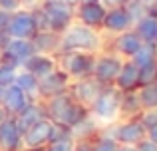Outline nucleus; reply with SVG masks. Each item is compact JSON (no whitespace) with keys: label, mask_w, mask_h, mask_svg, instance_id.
Masks as SVG:
<instances>
[{"label":"nucleus","mask_w":157,"mask_h":151,"mask_svg":"<svg viewBox=\"0 0 157 151\" xmlns=\"http://www.w3.org/2000/svg\"><path fill=\"white\" fill-rule=\"evenodd\" d=\"M101 40L92 26L86 24H76L68 26L62 32L60 38V50L62 52H96L100 50Z\"/></svg>","instance_id":"f257e3e1"},{"label":"nucleus","mask_w":157,"mask_h":151,"mask_svg":"<svg viewBox=\"0 0 157 151\" xmlns=\"http://www.w3.org/2000/svg\"><path fill=\"white\" fill-rule=\"evenodd\" d=\"M121 93L115 88L101 89V93L94 101V117L101 123H111L121 111Z\"/></svg>","instance_id":"f03ea898"},{"label":"nucleus","mask_w":157,"mask_h":151,"mask_svg":"<svg viewBox=\"0 0 157 151\" xmlns=\"http://www.w3.org/2000/svg\"><path fill=\"white\" fill-rule=\"evenodd\" d=\"M42 10L48 18L50 24V30L60 34L72 22V10H70V4H66L64 0H44Z\"/></svg>","instance_id":"7ed1b4c3"},{"label":"nucleus","mask_w":157,"mask_h":151,"mask_svg":"<svg viewBox=\"0 0 157 151\" xmlns=\"http://www.w3.org/2000/svg\"><path fill=\"white\" fill-rule=\"evenodd\" d=\"M6 32L10 38H20V40H32L38 32L34 20V12L20 10L14 16H10V22L6 26Z\"/></svg>","instance_id":"20e7f679"},{"label":"nucleus","mask_w":157,"mask_h":151,"mask_svg":"<svg viewBox=\"0 0 157 151\" xmlns=\"http://www.w3.org/2000/svg\"><path fill=\"white\" fill-rule=\"evenodd\" d=\"M94 64L96 58L92 56V52H66L64 72L74 77H88L94 72Z\"/></svg>","instance_id":"39448f33"},{"label":"nucleus","mask_w":157,"mask_h":151,"mask_svg":"<svg viewBox=\"0 0 157 151\" xmlns=\"http://www.w3.org/2000/svg\"><path fill=\"white\" fill-rule=\"evenodd\" d=\"M54 121L50 119H40L32 127H28L22 133V145L24 147H46L50 143L52 133H54Z\"/></svg>","instance_id":"423d86ee"},{"label":"nucleus","mask_w":157,"mask_h":151,"mask_svg":"<svg viewBox=\"0 0 157 151\" xmlns=\"http://www.w3.org/2000/svg\"><path fill=\"white\" fill-rule=\"evenodd\" d=\"M22 147V131L16 125V119L4 117L0 121V151H20Z\"/></svg>","instance_id":"0eeeda50"},{"label":"nucleus","mask_w":157,"mask_h":151,"mask_svg":"<svg viewBox=\"0 0 157 151\" xmlns=\"http://www.w3.org/2000/svg\"><path fill=\"white\" fill-rule=\"evenodd\" d=\"M111 137L117 141L119 145H137L139 141L145 137V127L141 125V121H127L123 125H117V127L111 131Z\"/></svg>","instance_id":"6e6552de"},{"label":"nucleus","mask_w":157,"mask_h":151,"mask_svg":"<svg viewBox=\"0 0 157 151\" xmlns=\"http://www.w3.org/2000/svg\"><path fill=\"white\" fill-rule=\"evenodd\" d=\"M119 70H121V62L115 56H104V58L96 60L92 74L100 84H109V81H115Z\"/></svg>","instance_id":"1a4fd4ad"},{"label":"nucleus","mask_w":157,"mask_h":151,"mask_svg":"<svg viewBox=\"0 0 157 151\" xmlns=\"http://www.w3.org/2000/svg\"><path fill=\"white\" fill-rule=\"evenodd\" d=\"M68 80H70V76L66 74V72L54 70L52 74H48L46 77L40 80V84H38V96H42V97H54V96H58V93H62L66 89Z\"/></svg>","instance_id":"9d476101"},{"label":"nucleus","mask_w":157,"mask_h":151,"mask_svg":"<svg viewBox=\"0 0 157 151\" xmlns=\"http://www.w3.org/2000/svg\"><path fill=\"white\" fill-rule=\"evenodd\" d=\"M72 104H74L72 96H68L66 92L50 97V101H48V105H46V113L50 115V121H54L56 125H64L66 115H68Z\"/></svg>","instance_id":"9b49d317"},{"label":"nucleus","mask_w":157,"mask_h":151,"mask_svg":"<svg viewBox=\"0 0 157 151\" xmlns=\"http://www.w3.org/2000/svg\"><path fill=\"white\" fill-rule=\"evenodd\" d=\"M44 113H46V109H44L42 105H38L36 101H28V104L14 115V119H16V125H18V129L24 133L28 127H32L36 121L44 119Z\"/></svg>","instance_id":"f8f14e48"},{"label":"nucleus","mask_w":157,"mask_h":151,"mask_svg":"<svg viewBox=\"0 0 157 151\" xmlns=\"http://www.w3.org/2000/svg\"><path fill=\"white\" fill-rule=\"evenodd\" d=\"M100 93H101V84L96 77H90V76L82 77L74 85V97H78L82 104H94Z\"/></svg>","instance_id":"ddd939ff"},{"label":"nucleus","mask_w":157,"mask_h":151,"mask_svg":"<svg viewBox=\"0 0 157 151\" xmlns=\"http://www.w3.org/2000/svg\"><path fill=\"white\" fill-rule=\"evenodd\" d=\"M26 104H28V96H26V93H24L16 84L8 85L6 92H4L2 101H0L4 113H12V115H16V113H18Z\"/></svg>","instance_id":"4468645a"},{"label":"nucleus","mask_w":157,"mask_h":151,"mask_svg":"<svg viewBox=\"0 0 157 151\" xmlns=\"http://www.w3.org/2000/svg\"><path fill=\"white\" fill-rule=\"evenodd\" d=\"M131 18L127 14V10L123 6H117V8H111L109 12H105V18H104V26L105 30L109 32H115V34H121L125 32L127 28L131 26Z\"/></svg>","instance_id":"2eb2a0df"},{"label":"nucleus","mask_w":157,"mask_h":151,"mask_svg":"<svg viewBox=\"0 0 157 151\" xmlns=\"http://www.w3.org/2000/svg\"><path fill=\"white\" fill-rule=\"evenodd\" d=\"M24 70L30 72L32 76H36L38 80H42V77H46L48 74H52L54 70H56V66H54V60L48 58V56L44 54H34L30 56V58L26 60V62L22 64Z\"/></svg>","instance_id":"dca6fc26"},{"label":"nucleus","mask_w":157,"mask_h":151,"mask_svg":"<svg viewBox=\"0 0 157 151\" xmlns=\"http://www.w3.org/2000/svg\"><path fill=\"white\" fill-rule=\"evenodd\" d=\"M115 85L121 92H133L139 85V68L133 62L121 64V70H119L117 77H115Z\"/></svg>","instance_id":"f3484780"},{"label":"nucleus","mask_w":157,"mask_h":151,"mask_svg":"<svg viewBox=\"0 0 157 151\" xmlns=\"http://www.w3.org/2000/svg\"><path fill=\"white\" fill-rule=\"evenodd\" d=\"M105 18V8L100 2H92V4H82L80 8V20L86 26H98V24H104Z\"/></svg>","instance_id":"a211bd4d"},{"label":"nucleus","mask_w":157,"mask_h":151,"mask_svg":"<svg viewBox=\"0 0 157 151\" xmlns=\"http://www.w3.org/2000/svg\"><path fill=\"white\" fill-rule=\"evenodd\" d=\"M32 44H34L36 54H46V52H52L56 48H60V38H58L56 32L46 30V32H36V36L32 38Z\"/></svg>","instance_id":"6ab92c4d"},{"label":"nucleus","mask_w":157,"mask_h":151,"mask_svg":"<svg viewBox=\"0 0 157 151\" xmlns=\"http://www.w3.org/2000/svg\"><path fill=\"white\" fill-rule=\"evenodd\" d=\"M6 52H10L12 56H14L16 60H20V64H24L30 56L36 54L34 50V44H32V40H20V38H12L10 42H8V46L4 48Z\"/></svg>","instance_id":"aec40b11"},{"label":"nucleus","mask_w":157,"mask_h":151,"mask_svg":"<svg viewBox=\"0 0 157 151\" xmlns=\"http://www.w3.org/2000/svg\"><path fill=\"white\" fill-rule=\"evenodd\" d=\"M141 38H139L135 32H121V36L117 38V42H115V46H117V50L121 52L123 56H133L135 52L141 48Z\"/></svg>","instance_id":"412c9836"},{"label":"nucleus","mask_w":157,"mask_h":151,"mask_svg":"<svg viewBox=\"0 0 157 151\" xmlns=\"http://www.w3.org/2000/svg\"><path fill=\"white\" fill-rule=\"evenodd\" d=\"M131 58H133L131 62L137 68H143V66H147V64L155 62L157 60V42H143L141 48H139Z\"/></svg>","instance_id":"4be33fe9"},{"label":"nucleus","mask_w":157,"mask_h":151,"mask_svg":"<svg viewBox=\"0 0 157 151\" xmlns=\"http://www.w3.org/2000/svg\"><path fill=\"white\" fill-rule=\"evenodd\" d=\"M135 34L141 38V42H155V36H157V20L151 18V16H145L141 18L137 24H135Z\"/></svg>","instance_id":"5701e85b"},{"label":"nucleus","mask_w":157,"mask_h":151,"mask_svg":"<svg viewBox=\"0 0 157 151\" xmlns=\"http://www.w3.org/2000/svg\"><path fill=\"white\" fill-rule=\"evenodd\" d=\"M14 84L18 85L26 96H28V93H30V96H38V84H40V80L36 76H32L30 72L24 70V72H20V74H16Z\"/></svg>","instance_id":"b1692460"},{"label":"nucleus","mask_w":157,"mask_h":151,"mask_svg":"<svg viewBox=\"0 0 157 151\" xmlns=\"http://www.w3.org/2000/svg\"><path fill=\"white\" fill-rule=\"evenodd\" d=\"M137 96H139V104H141V108L157 109V81L147 84V85H141V92H139Z\"/></svg>","instance_id":"393cba45"},{"label":"nucleus","mask_w":157,"mask_h":151,"mask_svg":"<svg viewBox=\"0 0 157 151\" xmlns=\"http://www.w3.org/2000/svg\"><path fill=\"white\" fill-rule=\"evenodd\" d=\"M86 117H88V111H86V108L74 101V104H72V108H70V111H68V115H66L64 125L72 129V127H76V125L80 123V121H84Z\"/></svg>","instance_id":"a878e982"},{"label":"nucleus","mask_w":157,"mask_h":151,"mask_svg":"<svg viewBox=\"0 0 157 151\" xmlns=\"http://www.w3.org/2000/svg\"><path fill=\"white\" fill-rule=\"evenodd\" d=\"M94 129H96V121H94L92 117H86L76 127H72V135H74V139H88L94 133Z\"/></svg>","instance_id":"bb28decb"},{"label":"nucleus","mask_w":157,"mask_h":151,"mask_svg":"<svg viewBox=\"0 0 157 151\" xmlns=\"http://www.w3.org/2000/svg\"><path fill=\"white\" fill-rule=\"evenodd\" d=\"M123 8L127 10V14H129V18H131V22H133V24H137L141 18H145V16H147V6H145V4H141V2H137V0H127Z\"/></svg>","instance_id":"cd10ccee"},{"label":"nucleus","mask_w":157,"mask_h":151,"mask_svg":"<svg viewBox=\"0 0 157 151\" xmlns=\"http://www.w3.org/2000/svg\"><path fill=\"white\" fill-rule=\"evenodd\" d=\"M121 111L127 113H137L141 109V104H139V96L133 92H123L121 93Z\"/></svg>","instance_id":"c85d7f7f"},{"label":"nucleus","mask_w":157,"mask_h":151,"mask_svg":"<svg viewBox=\"0 0 157 151\" xmlns=\"http://www.w3.org/2000/svg\"><path fill=\"white\" fill-rule=\"evenodd\" d=\"M76 139L74 137H60V139H52L50 143H46L44 151H74Z\"/></svg>","instance_id":"c756f323"},{"label":"nucleus","mask_w":157,"mask_h":151,"mask_svg":"<svg viewBox=\"0 0 157 151\" xmlns=\"http://www.w3.org/2000/svg\"><path fill=\"white\" fill-rule=\"evenodd\" d=\"M153 81H157V60L139 68V85H147Z\"/></svg>","instance_id":"7c9ffc66"},{"label":"nucleus","mask_w":157,"mask_h":151,"mask_svg":"<svg viewBox=\"0 0 157 151\" xmlns=\"http://www.w3.org/2000/svg\"><path fill=\"white\" fill-rule=\"evenodd\" d=\"M117 147H119V143L111 135H101L92 145V151H117Z\"/></svg>","instance_id":"2f4dec72"},{"label":"nucleus","mask_w":157,"mask_h":151,"mask_svg":"<svg viewBox=\"0 0 157 151\" xmlns=\"http://www.w3.org/2000/svg\"><path fill=\"white\" fill-rule=\"evenodd\" d=\"M16 68H10V66H4V64H0V85L2 88H8V85L14 84L16 80Z\"/></svg>","instance_id":"473e14b6"},{"label":"nucleus","mask_w":157,"mask_h":151,"mask_svg":"<svg viewBox=\"0 0 157 151\" xmlns=\"http://www.w3.org/2000/svg\"><path fill=\"white\" fill-rule=\"evenodd\" d=\"M139 121H141V125L145 127V131L149 127H153V125H157V109H145V111L139 115Z\"/></svg>","instance_id":"72a5a7b5"},{"label":"nucleus","mask_w":157,"mask_h":151,"mask_svg":"<svg viewBox=\"0 0 157 151\" xmlns=\"http://www.w3.org/2000/svg\"><path fill=\"white\" fill-rule=\"evenodd\" d=\"M20 0H0V10H6V12H16L20 8Z\"/></svg>","instance_id":"f704fd0d"},{"label":"nucleus","mask_w":157,"mask_h":151,"mask_svg":"<svg viewBox=\"0 0 157 151\" xmlns=\"http://www.w3.org/2000/svg\"><path fill=\"white\" fill-rule=\"evenodd\" d=\"M135 147H137V151H157V143L151 141V139H147V137H143Z\"/></svg>","instance_id":"c9c22d12"},{"label":"nucleus","mask_w":157,"mask_h":151,"mask_svg":"<svg viewBox=\"0 0 157 151\" xmlns=\"http://www.w3.org/2000/svg\"><path fill=\"white\" fill-rule=\"evenodd\" d=\"M8 22H10V12L0 10V32H2V30H6Z\"/></svg>","instance_id":"e433bc0d"},{"label":"nucleus","mask_w":157,"mask_h":151,"mask_svg":"<svg viewBox=\"0 0 157 151\" xmlns=\"http://www.w3.org/2000/svg\"><path fill=\"white\" fill-rule=\"evenodd\" d=\"M10 36H8V32L6 30H2V32H0V50H4V48H6L8 46V42H10Z\"/></svg>","instance_id":"4c0bfd02"},{"label":"nucleus","mask_w":157,"mask_h":151,"mask_svg":"<svg viewBox=\"0 0 157 151\" xmlns=\"http://www.w3.org/2000/svg\"><path fill=\"white\" fill-rule=\"evenodd\" d=\"M147 16H151V18L157 20V0H153V2L147 4Z\"/></svg>","instance_id":"58836bf2"},{"label":"nucleus","mask_w":157,"mask_h":151,"mask_svg":"<svg viewBox=\"0 0 157 151\" xmlns=\"http://www.w3.org/2000/svg\"><path fill=\"white\" fill-rule=\"evenodd\" d=\"M127 0H104V6H109V8H117V6H125Z\"/></svg>","instance_id":"ea45409f"},{"label":"nucleus","mask_w":157,"mask_h":151,"mask_svg":"<svg viewBox=\"0 0 157 151\" xmlns=\"http://www.w3.org/2000/svg\"><path fill=\"white\" fill-rule=\"evenodd\" d=\"M74 151H92V143H88V141H80V143L74 145Z\"/></svg>","instance_id":"a19ab883"},{"label":"nucleus","mask_w":157,"mask_h":151,"mask_svg":"<svg viewBox=\"0 0 157 151\" xmlns=\"http://www.w3.org/2000/svg\"><path fill=\"white\" fill-rule=\"evenodd\" d=\"M145 137L157 143V125H153V127H149V129H147V131H145Z\"/></svg>","instance_id":"79ce46f5"},{"label":"nucleus","mask_w":157,"mask_h":151,"mask_svg":"<svg viewBox=\"0 0 157 151\" xmlns=\"http://www.w3.org/2000/svg\"><path fill=\"white\" fill-rule=\"evenodd\" d=\"M117 151H137V147L135 145H119Z\"/></svg>","instance_id":"37998d69"},{"label":"nucleus","mask_w":157,"mask_h":151,"mask_svg":"<svg viewBox=\"0 0 157 151\" xmlns=\"http://www.w3.org/2000/svg\"><path fill=\"white\" fill-rule=\"evenodd\" d=\"M20 151H44V147H24Z\"/></svg>","instance_id":"c03bdc74"},{"label":"nucleus","mask_w":157,"mask_h":151,"mask_svg":"<svg viewBox=\"0 0 157 151\" xmlns=\"http://www.w3.org/2000/svg\"><path fill=\"white\" fill-rule=\"evenodd\" d=\"M4 92H6V88H2V85H0V101H2V97H4Z\"/></svg>","instance_id":"a18cd8bd"},{"label":"nucleus","mask_w":157,"mask_h":151,"mask_svg":"<svg viewBox=\"0 0 157 151\" xmlns=\"http://www.w3.org/2000/svg\"><path fill=\"white\" fill-rule=\"evenodd\" d=\"M4 117H6V115H4V109H2V105H0V121H2Z\"/></svg>","instance_id":"49530a36"},{"label":"nucleus","mask_w":157,"mask_h":151,"mask_svg":"<svg viewBox=\"0 0 157 151\" xmlns=\"http://www.w3.org/2000/svg\"><path fill=\"white\" fill-rule=\"evenodd\" d=\"M84 4H92V2H100V0H82Z\"/></svg>","instance_id":"de8ad7c7"},{"label":"nucleus","mask_w":157,"mask_h":151,"mask_svg":"<svg viewBox=\"0 0 157 151\" xmlns=\"http://www.w3.org/2000/svg\"><path fill=\"white\" fill-rule=\"evenodd\" d=\"M137 2H141V4H145V6H147V4H149V2H153V0H137Z\"/></svg>","instance_id":"09e8293b"},{"label":"nucleus","mask_w":157,"mask_h":151,"mask_svg":"<svg viewBox=\"0 0 157 151\" xmlns=\"http://www.w3.org/2000/svg\"><path fill=\"white\" fill-rule=\"evenodd\" d=\"M64 2H66V4H74V2H76V0H64Z\"/></svg>","instance_id":"8fccbe9b"},{"label":"nucleus","mask_w":157,"mask_h":151,"mask_svg":"<svg viewBox=\"0 0 157 151\" xmlns=\"http://www.w3.org/2000/svg\"><path fill=\"white\" fill-rule=\"evenodd\" d=\"M155 42H157V36H155Z\"/></svg>","instance_id":"3c124183"},{"label":"nucleus","mask_w":157,"mask_h":151,"mask_svg":"<svg viewBox=\"0 0 157 151\" xmlns=\"http://www.w3.org/2000/svg\"><path fill=\"white\" fill-rule=\"evenodd\" d=\"M0 54H2V50H0Z\"/></svg>","instance_id":"603ef678"}]
</instances>
